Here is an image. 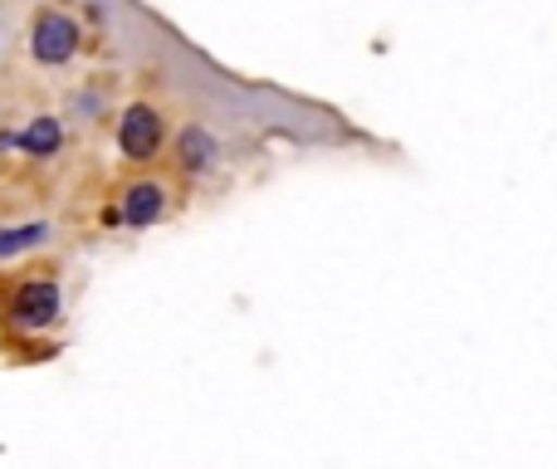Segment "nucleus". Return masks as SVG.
I'll use <instances>...</instances> for the list:
<instances>
[{"instance_id":"f257e3e1","label":"nucleus","mask_w":557,"mask_h":469,"mask_svg":"<svg viewBox=\"0 0 557 469\" xmlns=\"http://www.w3.org/2000/svg\"><path fill=\"white\" fill-rule=\"evenodd\" d=\"M78 49V25L69 15H59V10H45V15H35V25H29V54L39 59V64H69Z\"/></svg>"},{"instance_id":"f03ea898","label":"nucleus","mask_w":557,"mask_h":469,"mask_svg":"<svg viewBox=\"0 0 557 469\" xmlns=\"http://www.w3.org/2000/svg\"><path fill=\"white\" fill-rule=\"evenodd\" d=\"M117 147H123L127 162H152L157 147H162V118H157V108H147V103L127 108L123 123H117Z\"/></svg>"},{"instance_id":"7ed1b4c3","label":"nucleus","mask_w":557,"mask_h":469,"mask_svg":"<svg viewBox=\"0 0 557 469\" xmlns=\"http://www.w3.org/2000/svg\"><path fill=\"white\" fill-rule=\"evenodd\" d=\"M10 318H15L20 328H49L59 318V288L54 284H20L15 298H10Z\"/></svg>"},{"instance_id":"20e7f679","label":"nucleus","mask_w":557,"mask_h":469,"mask_svg":"<svg viewBox=\"0 0 557 469\" xmlns=\"http://www.w3.org/2000/svg\"><path fill=\"white\" fill-rule=\"evenodd\" d=\"M162 211H166V192L157 182H137L133 192H127V201H123V221L127 225H152Z\"/></svg>"},{"instance_id":"39448f33","label":"nucleus","mask_w":557,"mask_h":469,"mask_svg":"<svg viewBox=\"0 0 557 469\" xmlns=\"http://www.w3.org/2000/svg\"><path fill=\"white\" fill-rule=\"evenodd\" d=\"M15 143L25 147L29 157H54V152H59V143H64V133H59L54 118H35V123H29L25 133L15 137Z\"/></svg>"},{"instance_id":"423d86ee","label":"nucleus","mask_w":557,"mask_h":469,"mask_svg":"<svg viewBox=\"0 0 557 469\" xmlns=\"http://www.w3.org/2000/svg\"><path fill=\"white\" fill-rule=\"evenodd\" d=\"M176 152H182L186 172H201V166H211V157H215V137L206 133V127H186L182 143H176Z\"/></svg>"},{"instance_id":"0eeeda50","label":"nucleus","mask_w":557,"mask_h":469,"mask_svg":"<svg viewBox=\"0 0 557 469\" xmlns=\"http://www.w3.org/2000/svg\"><path fill=\"white\" fill-rule=\"evenodd\" d=\"M45 239H49V225L45 221H29V225H15V231H0V259L25 255V249H39Z\"/></svg>"}]
</instances>
